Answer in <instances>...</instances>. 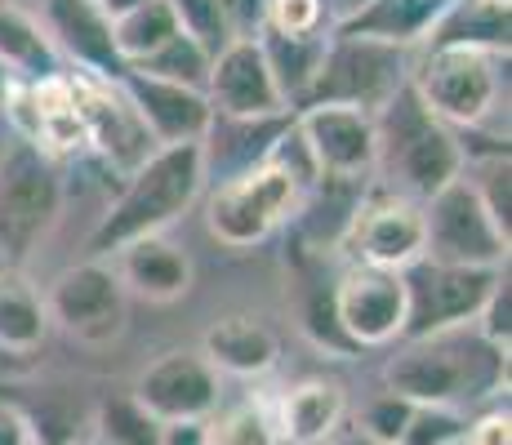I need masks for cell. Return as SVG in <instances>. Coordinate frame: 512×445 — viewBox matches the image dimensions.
Listing matches in <instances>:
<instances>
[{
  "label": "cell",
  "instance_id": "1",
  "mask_svg": "<svg viewBox=\"0 0 512 445\" xmlns=\"http://www.w3.org/2000/svg\"><path fill=\"white\" fill-rule=\"evenodd\" d=\"M464 152V134L437 121L419 103L410 81L374 112V174L383 178L379 187H388V192L423 205L464 174Z\"/></svg>",
  "mask_w": 512,
  "mask_h": 445
},
{
  "label": "cell",
  "instance_id": "2",
  "mask_svg": "<svg viewBox=\"0 0 512 445\" xmlns=\"http://www.w3.org/2000/svg\"><path fill=\"white\" fill-rule=\"evenodd\" d=\"M508 392V356L495 352L477 330H450L437 339L401 343L383 365V392L410 405H455L481 401L486 392Z\"/></svg>",
  "mask_w": 512,
  "mask_h": 445
},
{
  "label": "cell",
  "instance_id": "3",
  "mask_svg": "<svg viewBox=\"0 0 512 445\" xmlns=\"http://www.w3.org/2000/svg\"><path fill=\"white\" fill-rule=\"evenodd\" d=\"M201 187H205L201 143L156 147L152 161L125 178L121 196L107 205V214L90 232V259H107L121 245L143 241V236H165V227H174L196 205Z\"/></svg>",
  "mask_w": 512,
  "mask_h": 445
},
{
  "label": "cell",
  "instance_id": "4",
  "mask_svg": "<svg viewBox=\"0 0 512 445\" xmlns=\"http://www.w3.org/2000/svg\"><path fill=\"white\" fill-rule=\"evenodd\" d=\"M312 187L294 170H285L277 156H268L254 170L223 178L205 201V232L223 245V250H254L272 232H281L294 214L303 210Z\"/></svg>",
  "mask_w": 512,
  "mask_h": 445
},
{
  "label": "cell",
  "instance_id": "5",
  "mask_svg": "<svg viewBox=\"0 0 512 445\" xmlns=\"http://www.w3.org/2000/svg\"><path fill=\"white\" fill-rule=\"evenodd\" d=\"M58 214H63L58 161L27 143H14L0 156V259L23 267L54 232Z\"/></svg>",
  "mask_w": 512,
  "mask_h": 445
},
{
  "label": "cell",
  "instance_id": "6",
  "mask_svg": "<svg viewBox=\"0 0 512 445\" xmlns=\"http://www.w3.org/2000/svg\"><path fill=\"white\" fill-rule=\"evenodd\" d=\"M499 63L508 58L481 49H419V58H410V89L437 121L464 134L490 121V112L499 107V89H504Z\"/></svg>",
  "mask_w": 512,
  "mask_h": 445
},
{
  "label": "cell",
  "instance_id": "7",
  "mask_svg": "<svg viewBox=\"0 0 512 445\" xmlns=\"http://www.w3.org/2000/svg\"><path fill=\"white\" fill-rule=\"evenodd\" d=\"M410 49L361 41V36H330L321 72L312 81L303 107L317 103H339V107H361V112H379L401 85L410 81Z\"/></svg>",
  "mask_w": 512,
  "mask_h": 445
},
{
  "label": "cell",
  "instance_id": "8",
  "mask_svg": "<svg viewBox=\"0 0 512 445\" xmlns=\"http://www.w3.org/2000/svg\"><path fill=\"white\" fill-rule=\"evenodd\" d=\"M45 316L49 325H58L81 348H107L130 325V294L116 281L107 259H85V263L63 267L49 281Z\"/></svg>",
  "mask_w": 512,
  "mask_h": 445
},
{
  "label": "cell",
  "instance_id": "9",
  "mask_svg": "<svg viewBox=\"0 0 512 445\" xmlns=\"http://www.w3.org/2000/svg\"><path fill=\"white\" fill-rule=\"evenodd\" d=\"M423 232H428V254L423 259L432 263L481 267V272H504L508 267L512 236L495 227V219L477 201V192L468 187L464 174L423 201Z\"/></svg>",
  "mask_w": 512,
  "mask_h": 445
},
{
  "label": "cell",
  "instance_id": "10",
  "mask_svg": "<svg viewBox=\"0 0 512 445\" xmlns=\"http://www.w3.org/2000/svg\"><path fill=\"white\" fill-rule=\"evenodd\" d=\"M401 281H406V334H401V343H419L450 330H468L477 312L486 308L499 272L419 259L401 272Z\"/></svg>",
  "mask_w": 512,
  "mask_h": 445
},
{
  "label": "cell",
  "instance_id": "11",
  "mask_svg": "<svg viewBox=\"0 0 512 445\" xmlns=\"http://www.w3.org/2000/svg\"><path fill=\"white\" fill-rule=\"evenodd\" d=\"M339 245L352 254L357 267H379V272H406L428 254V232H423V205L410 196H397L388 187H366L352 205L348 227Z\"/></svg>",
  "mask_w": 512,
  "mask_h": 445
},
{
  "label": "cell",
  "instance_id": "12",
  "mask_svg": "<svg viewBox=\"0 0 512 445\" xmlns=\"http://www.w3.org/2000/svg\"><path fill=\"white\" fill-rule=\"evenodd\" d=\"M67 81H72L85 147H94L107 170H116L121 178L143 170L156 152V138L147 134V125L139 121V112H134V103L125 98L121 81H98V76H85V72H72Z\"/></svg>",
  "mask_w": 512,
  "mask_h": 445
},
{
  "label": "cell",
  "instance_id": "13",
  "mask_svg": "<svg viewBox=\"0 0 512 445\" xmlns=\"http://www.w3.org/2000/svg\"><path fill=\"white\" fill-rule=\"evenodd\" d=\"M294 134L308 152L317 183H361L374 174V116L361 107L317 103L294 112Z\"/></svg>",
  "mask_w": 512,
  "mask_h": 445
},
{
  "label": "cell",
  "instance_id": "14",
  "mask_svg": "<svg viewBox=\"0 0 512 445\" xmlns=\"http://www.w3.org/2000/svg\"><path fill=\"white\" fill-rule=\"evenodd\" d=\"M334 321L352 348H388L406 334V281L401 272H379V267H357L339 276L330 290Z\"/></svg>",
  "mask_w": 512,
  "mask_h": 445
},
{
  "label": "cell",
  "instance_id": "15",
  "mask_svg": "<svg viewBox=\"0 0 512 445\" xmlns=\"http://www.w3.org/2000/svg\"><path fill=\"white\" fill-rule=\"evenodd\" d=\"M219 392H223L219 374L210 370V361L201 352L174 348V352L156 356L152 365H143L130 397L156 423H205L219 410Z\"/></svg>",
  "mask_w": 512,
  "mask_h": 445
},
{
  "label": "cell",
  "instance_id": "16",
  "mask_svg": "<svg viewBox=\"0 0 512 445\" xmlns=\"http://www.w3.org/2000/svg\"><path fill=\"white\" fill-rule=\"evenodd\" d=\"M5 112L9 125L18 130V143L54 156H67L76 147H85L81 116H76V98L67 72L45 76V81H9L5 89Z\"/></svg>",
  "mask_w": 512,
  "mask_h": 445
},
{
  "label": "cell",
  "instance_id": "17",
  "mask_svg": "<svg viewBox=\"0 0 512 445\" xmlns=\"http://www.w3.org/2000/svg\"><path fill=\"white\" fill-rule=\"evenodd\" d=\"M205 98H210L214 116H232V121H281V116H290V103L272 81L259 41H228L214 54Z\"/></svg>",
  "mask_w": 512,
  "mask_h": 445
},
{
  "label": "cell",
  "instance_id": "18",
  "mask_svg": "<svg viewBox=\"0 0 512 445\" xmlns=\"http://www.w3.org/2000/svg\"><path fill=\"white\" fill-rule=\"evenodd\" d=\"M121 89L134 103L139 121L147 125V134L156 138V147L201 143L214 121V107H210V98H205V89L152 81V76L130 72V67H125V76H121Z\"/></svg>",
  "mask_w": 512,
  "mask_h": 445
},
{
  "label": "cell",
  "instance_id": "19",
  "mask_svg": "<svg viewBox=\"0 0 512 445\" xmlns=\"http://www.w3.org/2000/svg\"><path fill=\"white\" fill-rule=\"evenodd\" d=\"M45 32L54 41L58 58H72L85 76L121 81L125 63L112 41V18L98 9V0H45Z\"/></svg>",
  "mask_w": 512,
  "mask_h": 445
},
{
  "label": "cell",
  "instance_id": "20",
  "mask_svg": "<svg viewBox=\"0 0 512 445\" xmlns=\"http://www.w3.org/2000/svg\"><path fill=\"white\" fill-rule=\"evenodd\" d=\"M116 281L125 285V294L147 303H179L196 281V267L187 259V250H179L165 236H143V241L121 245L116 254H107Z\"/></svg>",
  "mask_w": 512,
  "mask_h": 445
},
{
  "label": "cell",
  "instance_id": "21",
  "mask_svg": "<svg viewBox=\"0 0 512 445\" xmlns=\"http://www.w3.org/2000/svg\"><path fill=\"white\" fill-rule=\"evenodd\" d=\"M201 356L210 361V370L219 379L223 374H232V379H263V374L277 370L281 339L259 316H219L201 334Z\"/></svg>",
  "mask_w": 512,
  "mask_h": 445
},
{
  "label": "cell",
  "instance_id": "22",
  "mask_svg": "<svg viewBox=\"0 0 512 445\" xmlns=\"http://www.w3.org/2000/svg\"><path fill=\"white\" fill-rule=\"evenodd\" d=\"M290 116H281V121H232V116H214L210 130L201 138L205 178L219 174V183H223V178H236V174L254 170V165H263L272 156V147H277V138L290 130Z\"/></svg>",
  "mask_w": 512,
  "mask_h": 445
},
{
  "label": "cell",
  "instance_id": "23",
  "mask_svg": "<svg viewBox=\"0 0 512 445\" xmlns=\"http://www.w3.org/2000/svg\"><path fill=\"white\" fill-rule=\"evenodd\" d=\"M348 414V397L339 383L326 379H303L294 388H285V397L277 401L272 419H277V437L290 445H326L330 437H339V423Z\"/></svg>",
  "mask_w": 512,
  "mask_h": 445
},
{
  "label": "cell",
  "instance_id": "24",
  "mask_svg": "<svg viewBox=\"0 0 512 445\" xmlns=\"http://www.w3.org/2000/svg\"><path fill=\"white\" fill-rule=\"evenodd\" d=\"M446 5L450 0H366V9L334 23L330 36H361V41L397 45L415 54V45H423V36L432 32Z\"/></svg>",
  "mask_w": 512,
  "mask_h": 445
},
{
  "label": "cell",
  "instance_id": "25",
  "mask_svg": "<svg viewBox=\"0 0 512 445\" xmlns=\"http://www.w3.org/2000/svg\"><path fill=\"white\" fill-rule=\"evenodd\" d=\"M508 36H512L508 9L486 5V0H450L419 49H481V54L508 58Z\"/></svg>",
  "mask_w": 512,
  "mask_h": 445
},
{
  "label": "cell",
  "instance_id": "26",
  "mask_svg": "<svg viewBox=\"0 0 512 445\" xmlns=\"http://www.w3.org/2000/svg\"><path fill=\"white\" fill-rule=\"evenodd\" d=\"M0 67H9L14 81H45L63 72L41 14H32L23 0H0Z\"/></svg>",
  "mask_w": 512,
  "mask_h": 445
},
{
  "label": "cell",
  "instance_id": "27",
  "mask_svg": "<svg viewBox=\"0 0 512 445\" xmlns=\"http://www.w3.org/2000/svg\"><path fill=\"white\" fill-rule=\"evenodd\" d=\"M49 334L45 294L32 285L23 267H0V348L5 352H36Z\"/></svg>",
  "mask_w": 512,
  "mask_h": 445
},
{
  "label": "cell",
  "instance_id": "28",
  "mask_svg": "<svg viewBox=\"0 0 512 445\" xmlns=\"http://www.w3.org/2000/svg\"><path fill=\"white\" fill-rule=\"evenodd\" d=\"M326 41L330 36H277V32H259V49H263V63H268L272 81H277L281 98L290 103V112H299L303 98H308L312 81L321 72V58H326Z\"/></svg>",
  "mask_w": 512,
  "mask_h": 445
},
{
  "label": "cell",
  "instance_id": "29",
  "mask_svg": "<svg viewBox=\"0 0 512 445\" xmlns=\"http://www.w3.org/2000/svg\"><path fill=\"white\" fill-rule=\"evenodd\" d=\"M174 36H179V18H174V9L165 0H147V5L130 9V14H121L112 23V41L125 67H139L143 58H152Z\"/></svg>",
  "mask_w": 512,
  "mask_h": 445
},
{
  "label": "cell",
  "instance_id": "30",
  "mask_svg": "<svg viewBox=\"0 0 512 445\" xmlns=\"http://www.w3.org/2000/svg\"><path fill=\"white\" fill-rule=\"evenodd\" d=\"M464 178L477 192V201L486 205V214L495 219V227L504 236H512V161H508V143H495L490 152L468 156L464 152Z\"/></svg>",
  "mask_w": 512,
  "mask_h": 445
},
{
  "label": "cell",
  "instance_id": "31",
  "mask_svg": "<svg viewBox=\"0 0 512 445\" xmlns=\"http://www.w3.org/2000/svg\"><path fill=\"white\" fill-rule=\"evenodd\" d=\"M205 445H281L277 419L263 401H241L205 419Z\"/></svg>",
  "mask_w": 512,
  "mask_h": 445
},
{
  "label": "cell",
  "instance_id": "32",
  "mask_svg": "<svg viewBox=\"0 0 512 445\" xmlns=\"http://www.w3.org/2000/svg\"><path fill=\"white\" fill-rule=\"evenodd\" d=\"M210 63H214L210 49L179 32L174 41H165L156 49L152 58H143L139 67H130V72H143V76H152V81L187 85V89H205V81H210Z\"/></svg>",
  "mask_w": 512,
  "mask_h": 445
},
{
  "label": "cell",
  "instance_id": "33",
  "mask_svg": "<svg viewBox=\"0 0 512 445\" xmlns=\"http://www.w3.org/2000/svg\"><path fill=\"white\" fill-rule=\"evenodd\" d=\"M98 445H161V423L134 397H107L94 414Z\"/></svg>",
  "mask_w": 512,
  "mask_h": 445
},
{
  "label": "cell",
  "instance_id": "34",
  "mask_svg": "<svg viewBox=\"0 0 512 445\" xmlns=\"http://www.w3.org/2000/svg\"><path fill=\"white\" fill-rule=\"evenodd\" d=\"M468 428V414L455 405H415L397 445H459Z\"/></svg>",
  "mask_w": 512,
  "mask_h": 445
},
{
  "label": "cell",
  "instance_id": "35",
  "mask_svg": "<svg viewBox=\"0 0 512 445\" xmlns=\"http://www.w3.org/2000/svg\"><path fill=\"white\" fill-rule=\"evenodd\" d=\"M330 9L326 0H268V18H263V32L277 36H330Z\"/></svg>",
  "mask_w": 512,
  "mask_h": 445
},
{
  "label": "cell",
  "instance_id": "36",
  "mask_svg": "<svg viewBox=\"0 0 512 445\" xmlns=\"http://www.w3.org/2000/svg\"><path fill=\"white\" fill-rule=\"evenodd\" d=\"M179 18V32L192 36L196 45H205L210 54H219L228 45V23H223V5L219 0H165Z\"/></svg>",
  "mask_w": 512,
  "mask_h": 445
},
{
  "label": "cell",
  "instance_id": "37",
  "mask_svg": "<svg viewBox=\"0 0 512 445\" xmlns=\"http://www.w3.org/2000/svg\"><path fill=\"white\" fill-rule=\"evenodd\" d=\"M410 410H415L410 401L392 397V392H379V397H370L366 410H361L357 432L374 445H397L401 432H406V423H410Z\"/></svg>",
  "mask_w": 512,
  "mask_h": 445
},
{
  "label": "cell",
  "instance_id": "38",
  "mask_svg": "<svg viewBox=\"0 0 512 445\" xmlns=\"http://www.w3.org/2000/svg\"><path fill=\"white\" fill-rule=\"evenodd\" d=\"M477 339H486L495 352H504L512 348V285H508V267L499 272V281H495V290H490V299H486V308L477 312Z\"/></svg>",
  "mask_w": 512,
  "mask_h": 445
},
{
  "label": "cell",
  "instance_id": "39",
  "mask_svg": "<svg viewBox=\"0 0 512 445\" xmlns=\"http://www.w3.org/2000/svg\"><path fill=\"white\" fill-rule=\"evenodd\" d=\"M219 5H223V23H228V41H259L268 0H219Z\"/></svg>",
  "mask_w": 512,
  "mask_h": 445
},
{
  "label": "cell",
  "instance_id": "40",
  "mask_svg": "<svg viewBox=\"0 0 512 445\" xmlns=\"http://www.w3.org/2000/svg\"><path fill=\"white\" fill-rule=\"evenodd\" d=\"M459 445H512V414L508 405H495L481 419H472L464 428V441Z\"/></svg>",
  "mask_w": 512,
  "mask_h": 445
},
{
  "label": "cell",
  "instance_id": "41",
  "mask_svg": "<svg viewBox=\"0 0 512 445\" xmlns=\"http://www.w3.org/2000/svg\"><path fill=\"white\" fill-rule=\"evenodd\" d=\"M0 445H36V423L14 401H0Z\"/></svg>",
  "mask_w": 512,
  "mask_h": 445
},
{
  "label": "cell",
  "instance_id": "42",
  "mask_svg": "<svg viewBox=\"0 0 512 445\" xmlns=\"http://www.w3.org/2000/svg\"><path fill=\"white\" fill-rule=\"evenodd\" d=\"M161 445H205V423H161Z\"/></svg>",
  "mask_w": 512,
  "mask_h": 445
},
{
  "label": "cell",
  "instance_id": "43",
  "mask_svg": "<svg viewBox=\"0 0 512 445\" xmlns=\"http://www.w3.org/2000/svg\"><path fill=\"white\" fill-rule=\"evenodd\" d=\"M330 9V23H343V18H352L357 9H366V0H326Z\"/></svg>",
  "mask_w": 512,
  "mask_h": 445
},
{
  "label": "cell",
  "instance_id": "44",
  "mask_svg": "<svg viewBox=\"0 0 512 445\" xmlns=\"http://www.w3.org/2000/svg\"><path fill=\"white\" fill-rule=\"evenodd\" d=\"M139 5H147V0H98V9H103L107 18H121V14H130V9H139Z\"/></svg>",
  "mask_w": 512,
  "mask_h": 445
},
{
  "label": "cell",
  "instance_id": "45",
  "mask_svg": "<svg viewBox=\"0 0 512 445\" xmlns=\"http://www.w3.org/2000/svg\"><path fill=\"white\" fill-rule=\"evenodd\" d=\"M326 445H374V441H366L361 432H352V437H330Z\"/></svg>",
  "mask_w": 512,
  "mask_h": 445
},
{
  "label": "cell",
  "instance_id": "46",
  "mask_svg": "<svg viewBox=\"0 0 512 445\" xmlns=\"http://www.w3.org/2000/svg\"><path fill=\"white\" fill-rule=\"evenodd\" d=\"M486 5H499V9H508V5H512V0H486Z\"/></svg>",
  "mask_w": 512,
  "mask_h": 445
},
{
  "label": "cell",
  "instance_id": "47",
  "mask_svg": "<svg viewBox=\"0 0 512 445\" xmlns=\"http://www.w3.org/2000/svg\"><path fill=\"white\" fill-rule=\"evenodd\" d=\"M90 445H98V441H90Z\"/></svg>",
  "mask_w": 512,
  "mask_h": 445
}]
</instances>
